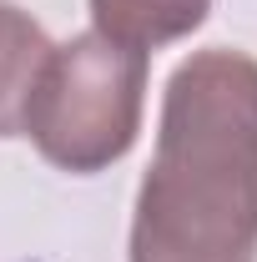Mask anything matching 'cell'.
<instances>
[{
    "label": "cell",
    "mask_w": 257,
    "mask_h": 262,
    "mask_svg": "<svg viewBox=\"0 0 257 262\" xmlns=\"http://www.w3.org/2000/svg\"><path fill=\"white\" fill-rule=\"evenodd\" d=\"M131 262H257V61L197 51L161 96L157 157L131 212Z\"/></svg>",
    "instance_id": "cell-1"
},
{
    "label": "cell",
    "mask_w": 257,
    "mask_h": 262,
    "mask_svg": "<svg viewBox=\"0 0 257 262\" xmlns=\"http://www.w3.org/2000/svg\"><path fill=\"white\" fill-rule=\"evenodd\" d=\"M146 106V51L116 46L101 31H81L66 46H51L40 66L26 126L35 151L61 171L96 177L136 146Z\"/></svg>",
    "instance_id": "cell-2"
},
{
    "label": "cell",
    "mask_w": 257,
    "mask_h": 262,
    "mask_svg": "<svg viewBox=\"0 0 257 262\" xmlns=\"http://www.w3.org/2000/svg\"><path fill=\"white\" fill-rule=\"evenodd\" d=\"M212 15V0H91V31L116 46L157 51L192 35Z\"/></svg>",
    "instance_id": "cell-3"
},
{
    "label": "cell",
    "mask_w": 257,
    "mask_h": 262,
    "mask_svg": "<svg viewBox=\"0 0 257 262\" xmlns=\"http://www.w3.org/2000/svg\"><path fill=\"white\" fill-rule=\"evenodd\" d=\"M46 56H51V35L40 31V20L15 0H0V136H20L26 101L40 81Z\"/></svg>",
    "instance_id": "cell-4"
}]
</instances>
